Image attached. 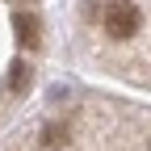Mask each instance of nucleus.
I'll list each match as a JSON object with an SVG mask.
<instances>
[{
	"mask_svg": "<svg viewBox=\"0 0 151 151\" xmlns=\"http://www.w3.org/2000/svg\"><path fill=\"white\" fill-rule=\"evenodd\" d=\"M13 29H17V42L21 46H38V21L29 13H17L13 17Z\"/></svg>",
	"mask_w": 151,
	"mask_h": 151,
	"instance_id": "2",
	"label": "nucleus"
},
{
	"mask_svg": "<svg viewBox=\"0 0 151 151\" xmlns=\"http://www.w3.org/2000/svg\"><path fill=\"white\" fill-rule=\"evenodd\" d=\"M9 71H13V76H9V88H13V92H25V88H29V67H25V63H13Z\"/></svg>",
	"mask_w": 151,
	"mask_h": 151,
	"instance_id": "3",
	"label": "nucleus"
},
{
	"mask_svg": "<svg viewBox=\"0 0 151 151\" xmlns=\"http://www.w3.org/2000/svg\"><path fill=\"white\" fill-rule=\"evenodd\" d=\"M42 143H46V147H59V143H67V130H59V126H46Z\"/></svg>",
	"mask_w": 151,
	"mask_h": 151,
	"instance_id": "4",
	"label": "nucleus"
},
{
	"mask_svg": "<svg viewBox=\"0 0 151 151\" xmlns=\"http://www.w3.org/2000/svg\"><path fill=\"white\" fill-rule=\"evenodd\" d=\"M139 21H143V13H139V4H130V0H118V4L105 9V34L118 38V42L134 38L139 34Z\"/></svg>",
	"mask_w": 151,
	"mask_h": 151,
	"instance_id": "1",
	"label": "nucleus"
}]
</instances>
